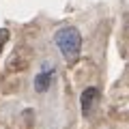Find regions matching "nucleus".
<instances>
[{
	"label": "nucleus",
	"mask_w": 129,
	"mask_h": 129,
	"mask_svg": "<svg viewBox=\"0 0 129 129\" xmlns=\"http://www.w3.org/2000/svg\"><path fill=\"white\" fill-rule=\"evenodd\" d=\"M54 43L58 45L60 54L69 60V62H75V60H78V56H80V47H82V37H80V32L75 30V28L67 26V28H60V30H56V35H54Z\"/></svg>",
	"instance_id": "obj_1"
},
{
	"label": "nucleus",
	"mask_w": 129,
	"mask_h": 129,
	"mask_svg": "<svg viewBox=\"0 0 129 129\" xmlns=\"http://www.w3.org/2000/svg\"><path fill=\"white\" fill-rule=\"evenodd\" d=\"M97 97H99L97 88H86V90L82 92V97H80V103H82V114H84V116L90 114V108H92V103L97 101Z\"/></svg>",
	"instance_id": "obj_2"
},
{
	"label": "nucleus",
	"mask_w": 129,
	"mask_h": 129,
	"mask_svg": "<svg viewBox=\"0 0 129 129\" xmlns=\"http://www.w3.org/2000/svg\"><path fill=\"white\" fill-rule=\"evenodd\" d=\"M50 80H52V69H47L45 73H39L35 80V90L37 92H45L50 88Z\"/></svg>",
	"instance_id": "obj_3"
},
{
	"label": "nucleus",
	"mask_w": 129,
	"mask_h": 129,
	"mask_svg": "<svg viewBox=\"0 0 129 129\" xmlns=\"http://www.w3.org/2000/svg\"><path fill=\"white\" fill-rule=\"evenodd\" d=\"M9 41V30H5V28H0V50L5 47V43Z\"/></svg>",
	"instance_id": "obj_4"
}]
</instances>
